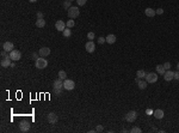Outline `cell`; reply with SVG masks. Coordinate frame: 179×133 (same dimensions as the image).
Masks as SVG:
<instances>
[{
    "instance_id": "21",
    "label": "cell",
    "mask_w": 179,
    "mask_h": 133,
    "mask_svg": "<svg viewBox=\"0 0 179 133\" xmlns=\"http://www.w3.org/2000/svg\"><path fill=\"white\" fill-rule=\"evenodd\" d=\"M147 84H148V83L146 82V80H142V79H140L139 83H137V85H139V88H140L141 90H144V89L147 88Z\"/></svg>"
},
{
    "instance_id": "7",
    "label": "cell",
    "mask_w": 179,
    "mask_h": 133,
    "mask_svg": "<svg viewBox=\"0 0 179 133\" xmlns=\"http://www.w3.org/2000/svg\"><path fill=\"white\" fill-rule=\"evenodd\" d=\"M47 121L49 122V124H51V125H55V124L58 121V117L56 114L51 112V113H49L47 115Z\"/></svg>"
},
{
    "instance_id": "40",
    "label": "cell",
    "mask_w": 179,
    "mask_h": 133,
    "mask_svg": "<svg viewBox=\"0 0 179 133\" xmlns=\"http://www.w3.org/2000/svg\"><path fill=\"white\" fill-rule=\"evenodd\" d=\"M11 67H16V64H14V61H12V64H11Z\"/></svg>"
},
{
    "instance_id": "29",
    "label": "cell",
    "mask_w": 179,
    "mask_h": 133,
    "mask_svg": "<svg viewBox=\"0 0 179 133\" xmlns=\"http://www.w3.org/2000/svg\"><path fill=\"white\" fill-rule=\"evenodd\" d=\"M86 3H87V0H77V4H78L79 6H84Z\"/></svg>"
},
{
    "instance_id": "38",
    "label": "cell",
    "mask_w": 179,
    "mask_h": 133,
    "mask_svg": "<svg viewBox=\"0 0 179 133\" xmlns=\"http://www.w3.org/2000/svg\"><path fill=\"white\" fill-rule=\"evenodd\" d=\"M36 16H37V18H43V13H42V12H37V13H36Z\"/></svg>"
},
{
    "instance_id": "31",
    "label": "cell",
    "mask_w": 179,
    "mask_h": 133,
    "mask_svg": "<svg viewBox=\"0 0 179 133\" xmlns=\"http://www.w3.org/2000/svg\"><path fill=\"white\" fill-rule=\"evenodd\" d=\"M104 42H106L105 37H103V36H101V37H99V39H98V43H99V44H103Z\"/></svg>"
},
{
    "instance_id": "36",
    "label": "cell",
    "mask_w": 179,
    "mask_h": 133,
    "mask_svg": "<svg viewBox=\"0 0 179 133\" xmlns=\"http://www.w3.org/2000/svg\"><path fill=\"white\" fill-rule=\"evenodd\" d=\"M155 13H156V15H162L163 10H162V8H158V10H155Z\"/></svg>"
},
{
    "instance_id": "39",
    "label": "cell",
    "mask_w": 179,
    "mask_h": 133,
    "mask_svg": "<svg viewBox=\"0 0 179 133\" xmlns=\"http://www.w3.org/2000/svg\"><path fill=\"white\" fill-rule=\"evenodd\" d=\"M32 58H34V59L36 60V59H38V55L36 54V53H32Z\"/></svg>"
},
{
    "instance_id": "24",
    "label": "cell",
    "mask_w": 179,
    "mask_h": 133,
    "mask_svg": "<svg viewBox=\"0 0 179 133\" xmlns=\"http://www.w3.org/2000/svg\"><path fill=\"white\" fill-rule=\"evenodd\" d=\"M58 78H61L62 80L67 79V73L65 72V71H60V72H58Z\"/></svg>"
},
{
    "instance_id": "12",
    "label": "cell",
    "mask_w": 179,
    "mask_h": 133,
    "mask_svg": "<svg viewBox=\"0 0 179 133\" xmlns=\"http://www.w3.org/2000/svg\"><path fill=\"white\" fill-rule=\"evenodd\" d=\"M173 76H174V72L171 70H167L165 72V75H163V79L166 82H171V80H173Z\"/></svg>"
},
{
    "instance_id": "28",
    "label": "cell",
    "mask_w": 179,
    "mask_h": 133,
    "mask_svg": "<svg viewBox=\"0 0 179 133\" xmlns=\"http://www.w3.org/2000/svg\"><path fill=\"white\" fill-rule=\"evenodd\" d=\"M130 132L131 133H141L142 131H141V128H139V127H132V128L130 129Z\"/></svg>"
},
{
    "instance_id": "23",
    "label": "cell",
    "mask_w": 179,
    "mask_h": 133,
    "mask_svg": "<svg viewBox=\"0 0 179 133\" xmlns=\"http://www.w3.org/2000/svg\"><path fill=\"white\" fill-rule=\"evenodd\" d=\"M146 75H147V73H146L143 70H139V71L136 72V77H139L140 79L144 78V77H146Z\"/></svg>"
},
{
    "instance_id": "22",
    "label": "cell",
    "mask_w": 179,
    "mask_h": 133,
    "mask_svg": "<svg viewBox=\"0 0 179 133\" xmlns=\"http://www.w3.org/2000/svg\"><path fill=\"white\" fill-rule=\"evenodd\" d=\"M62 34H63V37H70V36H72V30H70V28H66L62 31Z\"/></svg>"
},
{
    "instance_id": "34",
    "label": "cell",
    "mask_w": 179,
    "mask_h": 133,
    "mask_svg": "<svg viewBox=\"0 0 179 133\" xmlns=\"http://www.w3.org/2000/svg\"><path fill=\"white\" fill-rule=\"evenodd\" d=\"M1 56H3V58H7V56H10V55H7V52L3 49V52H1Z\"/></svg>"
},
{
    "instance_id": "11",
    "label": "cell",
    "mask_w": 179,
    "mask_h": 133,
    "mask_svg": "<svg viewBox=\"0 0 179 133\" xmlns=\"http://www.w3.org/2000/svg\"><path fill=\"white\" fill-rule=\"evenodd\" d=\"M11 64H12L11 58H10V56H7V58H3V59H1V63H0V65H1V67L6 68V67H11Z\"/></svg>"
},
{
    "instance_id": "16",
    "label": "cell",
    "mask_w": 179,
    "mask_h": 133,
    "mask_svg": "<svg viewBox=\"0 0 179 133\" xmlns=\"http://www.w3.org/2000/svg\"><path fill=\"white\" fill-rule=\"evenodd\" d=\"M153 115H154V117H156V119H162V117L165 116V113H163L162 109H155L154 113H153Z\"/></svg>"
},
{
    "instance_id": "35",
    "label": "cell",
    "mask_w": 179,
    "mask_h": 133,
    "mask_svg": "<svg viewBox=\"0 0 179 133\" xmlns=\"http://www.w3.org/2000/svg\"><path fill=\"white\" fill-rule=\"evenodd\" d=\"M61 89H54V92H55V95H57V96H60L61 95Z\"/></svg>"
},
{
    "instance_id": "32",
    "label": "cell",
    "mask_w": 179,
    "mask_h": 133,
    "mask_svg": "<svg viewBox=\"0 0 179 133\" xmlns=\"http://www.w3.org/2000/svg\"><path fill=\"white\" fill-rule=\"evenodd\" d=\"M103 129H104V127H103V126H101V125H98L97 128H96V132H101Z\"/></svg>"
},
{
    "instance_id": "13",
    "label": "cell",
    "mask_w": 179,
    "mask_h": 133,
    "mask_svg": "<svg viewBox=\"0 0 179 133\" xmlns=\"http://www.w3.org/2000/svg\"><path fill=\"white\" fill-rule=\"evenodd\" d=\"M38 54H39V56L46 58V56H48V55L50 54V48H48V47L41 48V49H39V52H38Z\"/></svg>"
},
{
    "instance_id": "30",
    "label": "cell",
    "mask_w": 179,
    "mask_h": 133,
    "mask_svg": "<svg viewBox=\"0 0 179 133\" xmlns=\"http://www.w3.org/2000/svg\"><path fill=\"white\" fill-rule=\"evenodd\" d=\"M163 67H165V70L167 71V70H171V63H165L163 64Z\"/></svg>"
},
{
    "instance_id": "10",
    "label": "cell",
    "mask_w": 179,
    "mask_h": 133,
    "mask_svg": "<svg viewBox=\"0 0 179 133\" xmlns=\"http://www.w3.org/2000/svg\"><path fill=\"white\" fill-rule=\"evenodd\" d=\"M19 129H20V132H27L29 129H30V122L29 121H22L19 124Z\"/></svg>"
},
{
    "instance_id": "9",
    "label": "cell",
    "mask_w": 179,
    "mask_h": 133,
    "mask_svg": "<svg viewBox=\"0 0 179 133\" xmlns=\"http://www.w3.org/2000/svg\"><path fill=\"white\" fill-rule=\"evenodd\" d=\"M55 28H56V30H57V31H63V30L67 28V25H66V23H65L63 20L58 19L57 22L55 23Z\"/></svg>"
},
{
    "instance_id": "14",
    "label": "cell",
    "mask_w": 179,
    "mask_h": 133,
    "mask_svg": "<svg viewBox=\"0 0 179 133\" xmlns=\"http://www.w3.org/2000/svg\"><path fill=\"white\" fill-rule=\"evenodd\" d=\"M13 48H14V46H13V43L10 42V41H7V42H5L4 44H3V49L6 51L7 53H10V52L13 51Z\"/></svg>"
},
{
    "instance_id": "2",
    "label": "cell",
    "mask_w": 179,
    "mask_h": 133,
    "mask_svg": "<svg viewBox=\"0 0 179 133\" xmlns=\"http://www.w3.org/2000/svg\"><path fill=\"white\" fill-rule=\"evenodd\" d=\"M35 66H36V68H38V70H43V68H46V67L48 66V61L44 58L41 56V58L35 60Z\"/></svg>"
},
{
    "instance_id": "19",
    "label": "cell",
    "mask_w": 179,
    "mask_h": 133,
    "mask_svg": "<svg viewBox=\"0 0 179 133\" xmlns=\"http://www.w3.org/2000/svg\"><path fill=\"white\" fill-rule=\"evenodd\" d=\"M36 27L44 28L46 27V19H44V18H37V19H36Z\"/></svg>"
},
{
    "instance_id": "8",
    "label": "cell",
    "mask_w": 179,
    "mask_h": 133,
    "mask_svg": "<svg viewBox=\"0 0 179 133\" xmlns=\"http://www.w3.org/2000/svg\"><path fill=\"white\" fill-rule=\"evenodd\" d=\"M85 49L88 53H93L96 51V44H94L93 41H90L88 40V42H86V44H85Z\"/></svg>"
},
{
    "instance_id": "5",
    "label": "cell",
    "mask_w": 179,
    "mask_h": 133,
    "mask_svg": "<svg viewBox=\"0 0 179 133\" xmlns=\"http://www.w3.org/2000/svg\"><path fill=\"white\" fill-rule=\"evenodd\" d=\"M74 88H75V83H74V80H72V79H65L63 80V89L65 90H73Z\"/></svg>"
},
{
    "instance_id": "15",
    "label": "cell",
    "mask_w": 179,
    "mask_h": 133,
    "mask_svg": "<svg viewBox=\"0 0 179 133\" xmlns=\"http://www.w3.org/2000/svg\"><path fill=\"white\" fill-rule=\"evenodd\" d=\"M54 89H61V90L63 89V80L61 78L56 79L54 82Z\"/></svg>"
},
{
    "instance_id": "20",
    "label": "cell",
    "mask_w": 179,
    "mask_h": 133,
    "mask_svg": "<svg viewBox=\"0 0 179 133\" xmlns=\"http://www.w3.org/2000/svg\"><path fill=\"white\" fill-rule=\"evenodd\" d=\"M155 70H156V73L158 75H165V72H166V70H165V67H163V65H156L155 67Z\"/></svg>"
},
{
    "instance_id": "4",
    "label": "cell",
    "mask_w": 179,
    "mask_h": 133,
    "mask_svg": "<svg viewBox=\"0 0 179 133\" xmlns=\"http://www.w3.org/2000/svg\"><path fill=\"white\" fill-rule=\"evenodd\" d=\"M137 117V113L135 110H130L124 115V120H127L128 122H134Z\"/></svg>"
},
{
    "instance_id": "6",
    "label": "cell",
    "mask_w": 179,
    "mask_h": 133,
    "mask_svg": "<svg viewBox=\"0 0 179 133\" xmlns=\"http://www.w3.org/2000/svg\"><path fill=\"white\" fill-rule=\"evenodd\" d=\"M8 55H10L12 61H19L20 59H22V53L19 51H17V49H13L12 52H10Z\"/></svg>"
},
{
    "instance_id": "43",
    "label": "cell",
    "mask_w": 179,
    "mask_h": 133,
    "mask_svg": "<svg viewBox=\"0 0 179 133\" xmlns=\"http://www.w3.org/2000/svg\"><path fill=\"white\" fill-rule=\"evenodd\" d=\"M69 1H73V0H69Z\"/></svg>"
},
{
    "instance_id": "26",
    "label": "cell",
    "mask_w": 179,
    "mask_h": 133,
    "mask_svg": "<svg viewBox=\"0 0 179 133\" xmlns=\"http://www.w3.org/2000/svg\"><path fill=\"white\" fill-rule=\"evenodd\" d=\"M87 39L90 40V41H93L94 39H96V35H94V32H88V34H87Z\"/></svg>"
},
{
    "instance_id": "27",
    "label": "cell",
    "mask_w": 179,
    "mask_h": 133,
    "mask_svg": "<svg viewBox=\"0 0 179 133\" xmlns=\"http://www.w3.org/2000/svg\"><path fill=\"white\" fill-rule=\"evenodd\" d=\"M74 24H75V22H74V19H69L68 22L66 23L67 28H73L74 27Z\"/></svg>"
},
{
    "instance_id": "41",
    "label": "cell",
    "mask_w": 179,
    "mask_h": 133,
    "mask_svg": "<svg viewBox=\"0 0 179 133\" xmlns=\"http://www.w3.org/2000/svg\"><path fill=\"white\" fill-rule=\"evenodd\" d=\"M29 1H30V3H36L37 0H29Z\"/></svg>"
},
{
    "instance_id": "18",
    "label": "cell",
    "mask_w": 179,
    "mask_h": 133,
    "mask_svg": "<svg viewBox=\"0 0 179 133\" xmlns=\"http://www.w3.org/2000/svg\"><path fill=\"white\" fill-rule=\"evenodd\" d=\"M106 40V42L109 43V44H113V43L116 42V36L113 35V34H110V35H108L105 37Z\"/></svg>"
},
{
    "instance_id": "17",
    "label": "cell",
    "mask_w": 179,
    "mask_h": 133,
    "mask_svg": "<svg viewBox=\"0 0 179 133\" xmlns=\"http://www.w3.org/2000/svg\"><path fill=\"white\" fill-rule=\"evenodd\" d=\"M144 13H146V16L147 17H151V18H153V17L155 16V10H153V8L151 7H147L146 10H144Z\"/></svg>"
},
{
    "instance_id": "3",
    "label": "cell",
    "mask_w": 179,
    "mask_h": 133,
    "mask_svg": "<svg viewBox=\"0 0 179 133\" xmlns=\"http://www.w3.org/2000/svg\"><path fill=\"white\" fill-rule=\"evenodd\" d=\"M146 82L148 84H153V83L158 82V73H154V72H151V73H147L146 75Z\"/></svg>"
},
{
    "instance_id": "42",
    "label": "cell",
    "mask_w": 179,
    "mask_h": 133,
    "mask_svg": "<svg viewBox=\"0 0 179 133\" xmlns=\"http://www.w3.org/2000/svg\"><path fill=\"white\" fill-rule=\"evenodd\" d=\"M177 68H178V71H179V63L177 64Z\"/></svg>"
},
{
    "instance_id": "33",
    "label": "cell",
    "mask_w": 179,
    "mask_h": 133,
    "mask_svg": "<svg viewBox=\"0 0 179 133\" xmlns=\"http://www.w3.org/2000/svg\"><path fill=\"white\" fill-rule=\"evenodd\" d=\"M173 79H175V80H179V71H177V72H174V76H173Z\"/></svg>"
},
{
    "instance_id": "25",
    "label": "cell",
    "mask_w": 179,
    "mask_h": 133,
    "mask_svg": "<svg viewBox=\"0 0 179 133\" xmlns=\"http://www.w3.org/2000/svg\"><path fill=\"white\" fill-rule=\"evenodd\" d=\"M63 7H65V10H68V8L72 7V1H69V0H66L65 3H63Z\"/></svg>"
},
{
    "instance_id": "37",
    "label": "cell",
    "mask_w": 179,
    "mask_h": 133,
    "mask_svg": "<svg viewBox=\"0 0 179 133\" xmlns=\"http://www.w3.org/2000/svg\"><path fill=\"white\" fill-rule=\"evenodd\" d=\"M153 113H154V110H152V109H146V114H147V115H153Z\"/></svg>"
},
{
    "instance_id": "1",
    "label": "cell",
    "mask_w": 179,
    "mask_h": 133,
    "mask_svg": "<svg viewBox=\"0 0 179 133\" xmlns=\"http://www.w3.org/2000/svg\"><path fill=\"white\" fill-rule=\"evenodd\" d=\"M67 11H68V17H69L70 19L78 18L79 15H80V10H79V7H77V6H72V7L68 8Z\"/></svg>"
}]
</instances>
